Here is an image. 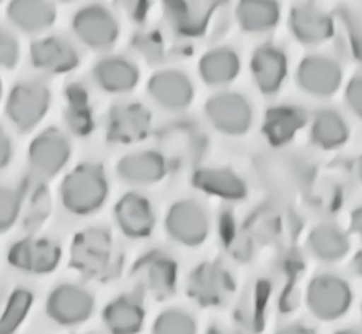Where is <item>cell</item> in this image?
<instances>
[{
  "mask_svg": "<svg viewBox=\"0 0 362 334\" xmlns=\"http://www.w3.org/2000/svg\"><path fill=\"white\" fill-rule=\"evenodd\" d=\"M297 85L308 95L318 98L332 97L343 82L339 64L328 56L312 54L303 57L296 73Z\"/></svg>",
  "mask_w": 362,
  "mask_h": 334,
  "instance_id": "cell-17",
  "label": "cell"
},
{
  "mask_svg": "<svg viewBox=\"0 0 362 334\" xmlns=\"http://www.w3.org/2000/svg\"><path fill=\"white\" fill-rule=\"evenodd\" d=\"M20 219L17 191L0 184V233L12 230Z\"/></svg>",
  "mask_w": 362,
  "mask_h": 334,
  "instance_id": "cell-35",
  "label": "cell"
},
{
  "mask_svg": "<svg viewBox=\"0 0 362 334\" xmlns=\"http://www.w3.org/2000/svg\"><path fill=\"white\" fill-rule=\"evenodd\" d=\"M152 334H198V323L188 311L168 309L153 320Z\"/></svg>",
  "mask_w": 362,
  "mask_h": 334,
  "instance_id": "cell-34",
  "label": "cell"
},
{
  "mask_svg": "<svg viewBox=\"0 0 362 334\" xmlns=\"http://www.w3.org/2000/svg\"><path fill=\"white\" fill-rule=\"evenodd\" d=\"M92 77L101 92L124 95L137 87L141 80V71L124 56H106L95 64Z\"/></svg>",
  "mask_w": 362,
  "mask_h": 334,
  "instance_id": "cell-21",
  "label": "cell"
},
{
  "mask_svg": "<svg viewBox=\"0 0 362 334\" xmlns=\"http://www.w3.org/2000/svg\"><path fill=\"white\" fill-rule=\"evenodd\" d=\"M152 129V114L137 102L111 106L106 118V139L111 144L129 145L141 142Z\"/></svg>",
  "mask_w": 362,
  "mask_h": 334,
  "instance_id": "cell-13",
  "label": "cell"
},
{
  "mask_svg": "<svg viewBox=\"0 0 362 334\" xmlns=\"http://www.w3.org/2000/svg\"><path fill=\"white\" fill-rule=\"evenodd\" d=\"M147 93L153 103L172 113L186 109L194 100L193 82L178 68L153 72L147 82Z\"/></svg>",
  "mask_w": 362,
  "mask_h": 334,
  "instance_id": "cell-15",
  "label": "cell"
},
{
  "mask_svg": "<svg viewBox=\"0 0 362 334\" xmlns=\"http://www.w3.org/2000/svg\"><path fill=\"white\" fill-rule=\"evenodd\" d=\"M204 114L216 131L226 136H243L253 124V108L243 95L217 92L207 100Z\"/></svg>",
  "mask_w": 362,
  "mask_h": 334,
  "instance_id": "cell-10",
  "label": "cell"
},
{
  "mask_svg": "<svg viewBox=\"0 0 362 334\" xmlns=\"http://www.w3.org/2000/svg\"><path fill=\"white\" fill-rule=\"evenodd\" d=\"M334 334H362V331L359 330H353V328H348V330H339Z\"/></svg>",
  "mask_w": 362,
  "mask_h": 334,
  "instance_id": "cell-46",
  "label": "cell"
},
{
  "mask_svg": "<svg viewBox=\"0 0 362 334\" xmlns=\"http://www.w3.org/2000/svg\"><path fill=\"white\" fill-rule=\"evenodd\" d=\"M0 2H2V0H0Z\"/></svg>",
  "mask_w": 362,
  "mask_h": 334,
  "instance_id": "cell-51",
  "label": "cell"
},
{
  "mask_svg": "<svg viewBox=\"0 0 362 334\" xmlns=\"http://www.w3.org/2000/svg\"><path fill=\"white\" fill-rule=\"evenodd\" d=\"M51 90L41 80H21L5 98V116L21 134L35 131L51 108Z\"/></svg>",
  "mask_w": 362,
  "mask_h": 334,
  "instance_id": "cell-3",
  "label": "cell"
},
{
  "mask_svg": "<svg viewBox=\"0 0 362 334\" xmlns=\"http://www.w3.org/2000/svg\"><path fill=\"white\" fill-rule=\"evenodd\" d=\"M30 62L42 73L62 76L76 71L81 64V54L71 41L61 36H45L31 42Z\"/></svg>",
  "mask_w": 362,
  "mask_h": 334,
  "instance_id": "cell-16",
  "label": "cell"
},
{
  "mask_svg": "<svg viewBox=\"0 0 362 334\" xmlns=\"http://www.w3.org/2000/svg\"><path fill=\"white\" fill-rule=\"evenodd\" d=\"M122 259L110 230L87 227L77 232L69 248V266L92 280H110L121 271Z\"/></svg>",
  "mask_w": 362,
  "mask_h": 334,
  "instance_id": "cell-1",
  "label": "cell"
},
{
  "mask_svg": "<svg viewBox=\"0 0 362 334\" xmlns=\"http://www.w3.org/2000/svg\"><path fill=\"white\" fill-rule=\"evenodd\" d=\"M35 304V295L30 289L17 287L10 292L0 311V334H15L26 318H28Z\"/></svg>",
  "mask_w": 362,
  "mask_h": 334,
  "instance_id": "cell-33",
  "label": "cell"
},
{
  "mask_svg": "<svg viewBox=\"0 0 362 334\" xmlns=\"http://www.w3.org/2000/svg\"><path fill=\"white\" fill-rule=\"evenodd\" d=\"M276 334H317V333L313 331L312 328L302 325V323H292V325L282 326Z\"/></svg>",
  "mask_w": 362,
  "mask_h": 334,
  "instance_id": "cell-42",
  "label": "cell"
},
{
  "mask_svg": "<svg viewBox=\"0 0 362 334\" xmlns=\"http://www.w3.org/2000/svg\"><path fill=\"white\" fill-rule=\"evenodd\" d=\"M66 2H71V0H66Z\"/></svg>",
  "mask_w": 362,
  "mask_h": 334,
  "instance_id": "cell-49",
  "label": "cell"
},
{
  "mask_svg": "<svg viewBox=\"0 0 362 334\" xmlns=\"http://www.w3.org/2000/svg\"><path fill=\"white\" fill-rule=\"evenodd\" d=\"M289 28L302 44H320L333 36V20L315 5H297L291 10Z\"/></svg>",
  "mask_w": 362,
  "mask_h": 334,
  "instance_id": "cell-25",
  "label": "cell"
},
{
  "mask_svg": "<svg viewBox=\"0 0 362 334\" xmlns=\"http://www.w3.org/2000/svg\"><path fill=\"white\" fill-rule=\"evenodd\" d=\"M88 334H93V333H88Z\"/></svg>",
  "mask_w": 362,
  "mask_h": 334,
  "instance_id": "cell-50",
  "label": "cell"
},
{
  "mask_svg": "<svg viewBox=\"0 0 362 334\" xmlns=\"http://www.w3.org/2000/svg\"><path fill=\"white\" fill-rule=\"evenodd\" d=\"M15 191L20 208L18 222H21L28 235H33V232L40 230L51 215L52 198L49 184L33 173H26Z\"/></svg>",
  "mask_w": 362,
  "mask_h": 334,
  "instance_id": "cell-14",
  "label": "cell"
},
{
  "mask_svg": "<svg viewBox=\"0 0 362 334\" xmlns=\"http://www.w3.org/2000/svg\"><path fill=\"white\" fill-rule=\"evenodd\" d=\"M201 80L211 87H223L235 80L240 72V57L230 47H216L201 57Z\"/></svg>",
  "mask_w": 362,
  "mask_h": 334,
  "instance_id": "cell-29",
  "label": "cell"
},
{
  "mask_svg": "<svg viewBox=\"0 0 362 334\" xmlns=\"http://www.w3.org/2000/svg\"><path fill=\"white\" fill-rule=\"evenodd\" d=\"M7 17L23 33H40L54 25L57 12L51 0H10Z\"/></svg>",
  "mask_w": 362,
  "mask_h": 334,
  "instance_id": "cell-28",
  "label": "cell"
},
{
  "mask_svg": "<svg viewBox=\"0 0 362 334\" xmlns=\"http://www.w3.org/2000/svg\"><path fill=\"white\" fill-rule=\"evenodd\" d=\"M115 222L122 235L131 240H144L156 229V210L151 201L139 193L122 194L113 209Z\"/></svg>",
  "mask_w": 362,
  "mask_h": 334,
  "instance_id": "cell-18",
  "label": "cell"
},
{
  "mask_svg": "<svg viewBox=\"0 0 362 334\" xmlns=\"http://www.w3.org/2000/svg\"><path fill=\"white\" fill-rule=\"evenodd\" d=\"M351 230L362 238V205L351 214Z\"/></svg>",
  "mask_w": 362,
  "mask_h": 334,
  "instance_id": "cell-43",
  "label": "cell"
},
{
  "mask_svg": "<svg viewBox=\"0 0 362 334\" xmlns=\"http://www.w3.org/2000/svg\"><path fill=\"white\" fill-rule=\"evenodd\" d=\"M358 174H359V179H361V183H362V155H361L359 162H358Z\"/></svg>",
  "mask_w": 362,
  "mask_h": 334,
  "instance_id": "cell-47",
  "label": "cell"
},
{
  "mask_svg": "<svg viewBox=\"0 0 362 334\" xmlns=\"http://www.w3.org/2000/svg\"><path fill=\"white\" fill-rule=\"evenodd\" d=\"M119 4L124 12L129 15V18L134 21H144L147 17L148 7H151V0H119Z\"/></svg>",
  "mask_w": 362,
  "mask_h": 334,
  "instance_id": "cell-39",
  "label": "cell"
},
{
  "mask_svg": "<svg viewBox=\"0 0 362 334\" xmlns=\"http://www.w3.org/2000/svg\"><path fill=\"white\" fill-rule=\"evenodd\" d=\"M307 309L322 321H334L346 315L353 304V290L344 279L320 274L310 280L305 294Z\"/></svg>",
  "mask_w": 362,
  "mask_h": 334,
  "instance_id": "cell-8",
  "label": "cell"
},
{
  "mask_svg": "<svg viewBox=\"0 0 362 334\" xmlns=\"http://www.w3.org/2000/svg\"><path fill=\"white\" fill-rule=\"evenodd\" d=\"M72 157V145L59 127H46L31 139L26 150L30 173L41 179H52L64 172Z\"/></svg>",
  "mask_w": 362,
  "mask_h": 334,
  "instance_id": "cell-4",
  "label": "cell"
},
{
  "mask_svg": "<svg viewBox=\"0 0 362 334\" xmlns=\"http://www.w3.org/2000/svg\"><path fill=\"white\" fill-rule=\"evenodd\" d=\"M287 67L286 52L274 44L259 46L250 61L253 82L263 95L279 92L287 77Z\"/></svg>",
  "mask_w": 362,
  "mask_h": 334,
  "instance_id": "cell-22",
  "label": "cell"
},
{
  "mask_svg": "<svg viewBox=\"0 0 362 334\" xmlns=\"http://www.w3.org/2000/svg\"><path fill=\"white\" fill-rule=\"evenodd\" d=\"M62 121L67 132L77 137H87L95 129V113L90 103V93L83 83L72 82L64 88Z\"/></svg>",
  "mask_w": 362,
  "mask_h": 334,
  "instance_id": "cell-24",
  "label": "cell"
},
{
  "mask_svg": "<svg viewBox=\"0 0 362 334\" xmlns=\"http://www.w3.org/2000/svg\"><path fill=\"white\" fill-rule=\"evenodd\" d=\"M206 334H242V333H235V331H228V330H223L221 326H211L209 330H207Z\"/></svg>",
  "mask_w": 362,
  "mask_h": 334,
  "instance_id": "cell-45",
  "label": "cell"
},
{
  "mask_svg": "<svg viewBox=\"0 0 362 334\" xmlns=\"http://www.w3.org/2000/svg\"><path fill=\"white\" fill-rule=\"evenodd\" d=\"M101 320L110 334H139L146 323V306L141 295H118L106 304Z\"/></svg>",
  "mask_w": 362,
  "mask_h": 334,
  "instance_id": "cell-23",
  "label": "cell"
},
{
  "mask_svg": "<svg viewBox=\"0 0 362 334\" xmlns=\"http://www.w3.org/2000/svg\"><path fill=\"white\" fill-rule=\"evenodd\" d=\"M348 35H349V46L351 52L356 59L362 62V28L358 23H348Z\"/></svg>",
  "mask_w": 362,
  "mask_h": 334,
  "instance_id": "cell-41",
  "label": "cell"
},
{
  "mask_svg": "<svg viewBox=\"0 0 362 334\" xmlns=\"http://www.w3.org/2000/svg\"><path fill=\"white\" fill-rule=\"evenodd\" d=\"M136 47L141 54L148 61L160 59L163 52V42L160 40V35L157 33H146L136 38Z\"/></svg>",
  "mask_w": 362,
  "mask_h": 334,
  "instance_id": "cell-37",
  "label": "cell"
},
{
  "mask_svg": "<svg viewBox=\"0 0 362 334\" xmlns=\"http://www.w3.org/2000/svg\"><path fill=\"white\" fill-rule=\"evenodd\" d=\"M344 100L349 109L362 119V73L351 78L348 87H346Z\"/></svg>",
  "mask_w": 362,
  "mask_h": 334,
  "instance_id": "cell-38",
  "label": "cell"
},
{
  "mask_svg": "<svg viewBox=\"0 0 362 334\" xmlns=\"http://www.w3.org/2000/svg\"><path fill=\"white\" fill-rule=\"evenodd\" d=\"M237 21L248 33H264L279 21V4L276 0H240L237 5Z\"/></svg>",
  "mask_w": 362,
  "mask_h": 334,
  "instance_id": "cell-32",
  "label": "cell"
},
{
  "mask_svg": "<svg viewBox=\"0 0 362 334\" xmlns=\"http://www.w3.org/2000/svg\"><path fill=\"white\" fill-rule=\"evenodd\" d=\"M307 245L313 256L320 261L337 263L348 254L349 238L338 225L318 224L308 235Z\"/></svg>",
  "mask_w": 362,
  "mask_h": 334,
  "instance_id": "cell-31",
  "label": "cell"
},
{
  "mask_svg": "<svg viewBox=\"0 0 362 334\" xmlns=\"http://www.w3.org/2000/svg\"><path fill=\"white\" fill-rule=\"evenodd\" d=\"M227 0H163L165 15L170 25L183 36L204 33L212 13Z\"/></svg>",
  "mask_w": 362,
  "mask_h": 334,
  "instance_id": "cell-19",
  "label": "cell"
},
{
  "mask_svg": "<svg viewBox=\"0 0 362 334\" xmlns=\"http://www.w3.org/2000/svg\"><path fill=\"white\" fill-rule=\"evenodd\" d=\"M353 268L354 271L358 273L361 278H362V251H359L358 254H356L354 259H353Z\"/></svg>",
  "mask_w": 362,
  "mask_h": 334,
  "instance_id": "cell-44",
  "label": "cell"
},
{
  "mask_svg": "<svg viewBox=\"0 0 362 334\" xmlns=\"http://www.w3.org/2000/svg\"><path fill=\"white\" fill-rule=\"evenodd\" d=\"M13 158V142L12 137L4 126H0V172L10 165Z\"/></svg>",
  "mask_w": 362,
  "mask_h": 334,
  "instance_id": "cell-40",
  "label": "cell"
},
{
  "mask_svg": "<svg viewBox=\"0 0 362 334\" xmlns=\"http://www.w3.org/2000/svg\"><path fill=\"white\" fill-rule=\"evenodd\" d=\"M110 181L100 163L83 162L74 167L59 184V201L69 214L87 217L103 208Z\"/></svg>",
  "mask_w": 362,
  "mask_h": 334,
  "instance_id": "cell-2",
  "label": "cell"
},
{
  "mask_svg": "<svg viewBox=\"0 0 362 334\" xmlns=\"http://www.w3.org/2000/svg\"><path fill=\"white\" fill-rule=\"evenodd\" d=\"M20 61V44L8 30L0 28V71H12Z\"/></svg>",
  "mask_w": 362,
  "mask_h": 334,
  "instance_id": "cell-36",
  "label": "cell"
},
{
  "mask_svg": "<svg viewBox=\"0 0 362 334\" xmlns=\"http://www.w3.org/2000/svg\"><path fill=\"white\" fill-rule=\"evenodd\" d=\"M165 230L175 243L196 248L209 235V215L194 199H180L165 215Z\"/></svg>",
  "mask_w": 362,
  "mask_h": 334,
  "instance_id": "cell-9",
  "label": "cell"
},
{
  "mask_svg": "<svg viewBox=\"0 0 362 334\" xmlns=\"http://www.w3.org/2000/svg\"><path fill=\"white\" fill-rule=\"evenodd\" d=\"M7 261L23 274L47 275L59 268L62 246L52 238L26 235L10 245Z\"/></svg>",
  "mask_w": 362,
  "mask_h": 334,
  "instance_id": "cell-7",
  "label": "cell"
},
{
  "mask_svg": "<svg viewBox=\"0 0 362 334\" xmlns=\"http://www.w3.org/2000/svg\"><path fill=\"white\" fill-rule=\"evenodd\" d=\"M232 275L219 263H202L189 273L186 280V294L201 306H217L226 304L232 295Z\"/></svg>",
  "mask_w": 362,
  "mask_h": 334,
  "instance_id": "cell-12",
  "label": "cell"
},
{
  "mask_svg": "<svg viewBox=\"0 0 362 334\" xmlns=\"http://www.w3.org/2000/svg\"><path fill=\"white\" fill-rule=\"evenodd\" d=\"M45 311L56 325L64 328L81 326L93 315L95 297L81 284H57L46 297Z\"/></svg>",
  "mask_w": 362,
  "mask_h": 334,
  "instance_id": "cell-6",
  "label": "cell"
},
{
  "mask_svg": "<svg viewBox=\"0 0 362 334\" xmlns=\"http://www.w3.org/2000/svg\"><path fill=\"white\" fill-rule=\"evenodd\" d=\"M77 40L93 51H108L119 38V25L103 5L93 4L78 10L72 18Z\"/></svg>",
  "mask_w": 362,
  "mask_h": 334,
  "instance_id": "cell-11",
  "label": "cell"
},
{
  "mask_svg": "<svg viewBox=\"0 0 362 334\" xmlns=\"http://www.w3.org/2000/svg\"><path fill=\"white\" fill-rule=\"evenodd\" d=\"M307 123V116L299 106L279 105L266 111L263 119V136L271 145H286L297 136Z\"/></svg>",
  "mask_w": 362,
  "mask_h": 334,
  "instance_id": "cell-27",
  "label": "cell"
},
{
  "mask_svg": "<svg viewBox=\"0 0 362 334\" xmlns=\"http://www.w3.org/2000/svg\"><path fill=\"white\" fill-rule=\"evenodd\" d=\"M310 139L323 150H334L348 142L349 126L337 109H320L310 123Z\"/></svg>",
  "mask_w": 362,
  "mask_h": 334,
  "instance_id": "cell-30",
  "label": "cell"
},
{
  "mask_svg": "<svg viewBox=\"0 0 362 334\" xmlns=\"http://www.w3.org/2000/svg\"><path fill=\"white\" fill-rule=\"evenodd\" d=\"M131 279L139 292L156 300L172 297L178 284V264L173 256L160 250L144 253L131 269Z\"/></svg>",
  "mask_w": 362,
  "mask_h": 334,
  "instance_id": "cell-5",
  "label": "cell"
},
{
  "mask_svg": "<svg viewBox=\"0 0 362 334\" xmlns=\"http://www.w3.org/2000/svg\"><path fill=\"white\" fill-rule=\"evenodd\" d=\"M191 183L202 193L223 201H242L248 193L243 179L227 168H198L191 177Z\"/></svg>",
  "mask_w": 362,
  "mask_h": 334,
  "instance_id": "cell-26",
  "label": "cell"
},
{
  "mask_svg": "<svg viewBox=\"0 0 362 334\" xmlns=\"http://www.w3.org/2000/svg\"><path fill=\"white\" fill-rule=\"evenodd\" d=\"M2 97H4V83L0 80V102H2Z\"/></svg>",
  "mask_w": 362,
  "mask_h": 334,
  "instance_id": "cell-48",
  "label": "cell"
},
{
  "mask_svg": "<svg viewBox=\"0 0 362 334\" xmlns=\"http://www.w3.org/2000/svg\"><path fill=\"white\" fill-rule=\"evenodd\" d=\"M168 173V160L158 150H141L124 155L116 163V174L132 186L160 183Z\"/></svg>",
  "mask_w": 362,
  "mask_h": 334,
  "instance_id": "cell-20",
  "label": "cell"
}]
</instances>
